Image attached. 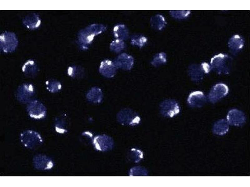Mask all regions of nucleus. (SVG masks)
<instances>
[{
    "label": "nucleus",
    "mask_w": 250,
    "mask_h": 187,
    "mask_svg": "<svg viewBox=\"0 0 250 187\" xmlns=\"http://www.w3.org/2000/svg\"><path fill=\"white\" fill-rule=\"evenodd\" d=\"M106 27L101 24H92L81 30L78 33L77 42L80 48L88 49L92 43L94 37L104 31Z\"/></svg>",
    "instance_id": "f257e3e1"
},
{
    "label": "nucleus",
    "mask_w": 250,
    "mask_h": 187,
    "mask_svg": "<svg viewBox=\"0 0 250 187\" xmlns=\"http://www.w3.org/2000/svg\"><path fill=\"white\" fill-rule=\"evenodd\" d=\"M117 119L121 124L131 126L138 125L141 118L136 112L129 108L122 109L118 114Z\"/></svg>",
    "instance_id": "f03ea898"
},
{
    "label": "nucleus",
    "mask_w": 250,
    "mask_h": 187,
    "mask_svg": "<svg viewBox=\"0 0 250 187\" xmlns=\"http://www.w3.org/2000/svg\"><path fill=\"white\" fill-rule=\"evenodd\" d=\"M0 50L5 53L14 51L18 45V41L15 34L5 31L0 36Z\"/></svg>",
    "instance_id": "7ed1b4c3"
},
{
    "label": "nucleus",
    "mask_w": 250,
    "mask_h": 187,
    "mask_svg": "<svg viewBox=\"0 0 250 187\" xmlns=\"http://www.w3.org/2000/svg\"><path fill=\"white\" fill-rule=\"evenodd\" d=\"M21 141L26 147L33 149L42 143V139L37 132L28 130L23 132L20 136Z\"/></svg>",
    "instance_id": "20e7f679"
},
{
    "label": "nucleus",
    "mask_w": 250,
    "mask_h": 187,
    "mask_svg": "<svg viewBox=\"0 0 250 187\" xmlns=\"http://www.w3.org/2000/svg\"><path fill=\"white\" fill-rule=\"evenodd\" d=\"M161 114L163 116L172 118L178 114L180 112L178 103L175 100L168 99L162 102L159 105Z\"/></svg>",
    "instance_id": "39448f33"
},
{
    "label": "nucleus",
    "mask_w": 250,
    "mask_h": 187,
    "mask_svg": "<svg viewBox=\"0 0 250 187\" xmlns=\"http://www.w3.org/2000/svg\"><path fill=\"white\" fill-rule=\"evenodd\" d=\"M27 110L29 116L34 119L43 118L46 114L45 107L41 102L36 99H32L28 103Z\"/></svg>",
    "instance_id": "423d86ee"
},
{
    "label": "nucleus",
    "mask_w": 250,
    "mask_h": 187,
    "mask_svg": "<svg viewBox=\"0 0 250 187\" xmlns=\"http://www.w3.org/2000/svg\"><path fill=\"white\" fill-rule=\"evenodd\" d=\"M230 60L227 56L218 55L212 59L211 67L219 74L229 73L230 67Z\"/></svg>",
    "instance_id": "0eeeda50"
},
{
    "label": "nucleus",
    "mask_w": 250,
    "mask_h": 187,
    "mask_svg": "<svg viewBox=\"0 0 250 187\" xmlns=\"http://www.w3.org/2000/svg\"><path fill=\"white\" fill-rule=\"evenodd\" d=\"M35 93L33 85L29 83L22 84L18 87L16 92V97L20 102L24 103L31 101Z\"/></svg>",
    "instance_id": "6e6552de"
},
{
    "label": "nucleus",
    "mask_w": 250,
    "mask_h": 187,
    "mask_svg": "<svg viewBox=\"0 0 250 187\" xmlns=\"http://www.w3.org/2000/svg\"><path fill=\"white\" fill-rule=\"evenodd\" d=\"M229 89L228 86L223 83H218L214 86L208 95L209 101L212 103H215L228 94Z\"/></svg>",
    "instance_id": "1a4fd4ad"
},
{
    "label": "nucleus",
    "mask_w": 250,
    "mask_h": 187,
    "mask_svg": "<svg viewBox=\"0 0 250 187\" xmlns=\"http://www.w3.org/2000/svg\"><path fill=\"white\" fill-rule=\"evenodd\" d=\"M211 69V67L207 63H204L200 67H192L189 69V74L192 80L198 82L202 79L205 74L208 73Z\"/></svg>",
    "instance_id": "9d476101"
},
{
    "label": "nucleus",
    "mask_w": 250,
    "mask_h": 187,
    "mask_svg": "<svg viewBox=\"0 0 250 187\" xmlns=\"http://www.w3.org/2000/svg\"><path fill=\"white\" fill-rule=\"evenodd\" d=\"M33 163L34 167L40 170H50L54 166L53 162L50 158L42 155L35 156L33 159Z\"/></svg>",
    "instance_id": "9b49d317"
},
{
    "label": "nucleus",
    "mask_w": 250,
    "mask_h": 187,
    "mask_svg": "<svg viewBox=\"0 0 250 187\" xmlns=\"http://www.w3.org/2000/svg\"><path fill=\"white\" fill-rule=\"evenodd\" d=\"M117 69L113 61L107 59L101 62L99 70L103 76L107 78H111L115 75Z\"/></svg>",
    "instance_id": "f8f14e48"
},
{
    "label": "nucleus",
    "mask_w": 250,
    "mask_h": 187,
    "mask_svg": "<svg viewBox=\"0 0 250 187\" xmlns=\"http://www.w3.org/2000/svg\"><path fill=\"white\" fill-rule=\"evenodd\" d=\"M206 98L204 94L201 91H195L189 95L187 102L188 105L192 107H200L206 102Z\"/></svg>",
    "instance_id": "ddd939ff"
},
{
    "label": "nucleus",
    "mask_w": 250,
    "mask_h": 187,
    "mask_svg": "<svg viewBox=\"0 0 250 187\" xmlns=\"http://www.w3.org/2000/svg\"><path fill=\"white\" fill-rule=\"evenodd\" d=\"M113 62L118 69L130 70L133 66V60L131 56L122 53L118 56Z\"/></svg>",
    "instance_id": "4468645a"
},
{
    "label": "nucleus",
    "mask_w": 250,
    "mask_h": 187,
    "mask_svg": "<svg viewBox=\"0 0 250 187\" xmlns=\"http://www.w3.org/2000/svg\"><path fill=\"white\" fill-rule=\"evenodd\" d=\"M228 121L231 124L239 125L245 121V116L241 111L237 109H232L229 111L227 116Z\"/></svg>",
    "instance_id": "2eb2a0df"
},
{
    "label": "nucleus",
    "mask_w": 250,
    "mask_h": 187,
    "mask_svg": "<svg viewBox=\"0 0 250 187\" xmlns=\"http://www.w3.org/2000/svg\"><path fill=\"white\" fill-rule=\"evenodd\" d=\"M22 23L28 28L33 30L38 28L41 23V20L38 15L33 13L25 17Z\"/></svg>",
    "instance_id": "dca6fc26"
},
{
    "label": "nucleus",
    "mask_w": 250,
    "mask_h": 187,
    "mask_svg": "<svg viewBox=\"0 0 250 187\" xmlns=\"http://www.w3.org/2000/svg\"><path fill=\"white\" fill-rule=\"evenodd\" d=\"M86 97L88 100L90 102L93 103H100L103 97L102 91L101 89L98 87H93L88 92Z\"/></svg>",
    "instance_id": "f3484780"
},
{
    "label": "nucleus",
    "mask_w": 250,
    "mask_h": 187,
    "mask_svg": "<svg viewBox=\"0 0 250 187\" xmlns=\"http://www.w3.org/2000/svg\"><path fill=\"white\" fill-rule=\"evenodd\" d=\"M22 70L26 75L33 76L36 74L38 69L35 61L30 60L24 63L22 67Z\"/></svg>",
    "instance_id": "a211bd4d"
},
{
    "label": "nucleus",
    "mask_w": 250,
    "mask_h": 187,
    "mask_svg": "<svg viewBox=\"0 0 250 187\" xmlns=\"http://www.w3.org/2000/svg\"><path fill=\"white\" fill-rule=\"evenodd\" d=\"M113 33L116 39L122 40L126 39L128 37V31L123 24H119L116 25L114 27Z\"/></svg>",
    "instance_id": "6ab92c4d"
},
{
    "label": "nucleus",
    "mask_w": 250,
    "mask_h": 187,
    "mask_svg": "<svg viewBox=\"0 0 250 187\" xmlns=\"http://www.w3.org/2000/svg\"><path fill=\"white\" fill-rule=\"evenodd\" d=\"M47 89L52 93H55L59 91L62 86L60 83L53 79H49L45 82Z\"/></svg>",
    "instance_id": "aec40b11"
},
{
    "label": "nucleus",
    "mask_w": 250,
    "mask_h": 187,
    "mask_svg": "<svg viewBox=\"0 0 250 187\" xmlns=\"http://www.w3.org/2000/svg\"><path fill=\"white\" fill-rule=\"evenodd\" d=\"M67 72L68 74L72 78L80 77L84 74L83 70L81 67L74 65L69 66Z\"/></svg>",
    "instance_id": "412c9836"
},
{
    "label": "nucleus",
    "mask_w": 250,
    "mask_h": 187,
    "mask_svg": "<svg viewBox=\"0 0 250 187\" xmlns=\"http://www.w3.org/2000/svg\"><path fill=\"white\" fill-rule=\"evenodd\" d=\"M125 47V44L122 40L116 39L113 41L110 45L111 50L116 52H118Z\"/></svg>",
    "instance_id": "4be33fe9"
},
{
    "label": "nucleus",
    "mask_w": 250,
    "mask_h": 187,
    "mask_svg": "<svg viewBox=\"0 0 250 187\" xmlns=\"http://www.w3.org/2000/svg\"><path fill=\"white\" fill-rule=\"evenodd\" d=\"M166 62V56L165 54L160 53L155 57L152 61L151 64L155 66H157L164 64Z\"/></svg>",
    "instance_id": "5701e85b"
},
{
    "label": "nucleus",
    "mask_w": 250,
    "mask_h": 187,
    "mask_svg": "<svg viewBox=\"0 0 250 187\" xmlns=\"http://www.w3.org/2000/svg\"><path fill=\"white\" fill-rule=\"evenodd\" d=\"M147 41L146 38L142 36L136 35L133 36L131 39V43L133 45L142 47Z\"/></svg>",
    "instance_id": "b1692460"
},
{
    "label": "nucleus",
    "mask_w": 250,
    "mask_h": 187,
    "mask_svg": "<svg viewBox=\"0 0 250 187\" xmlns=\"http://www.w3.org/2000/svg\"><path fill=\"white\" fill-rule=\"evenodd\" d=\"M64 123L63 121L58 119L56 121L55 129L56 131L59 133H63L66 131L64 128Z\"/></svg>",
    "instance_id": "393cba45"
}]
</instances>
